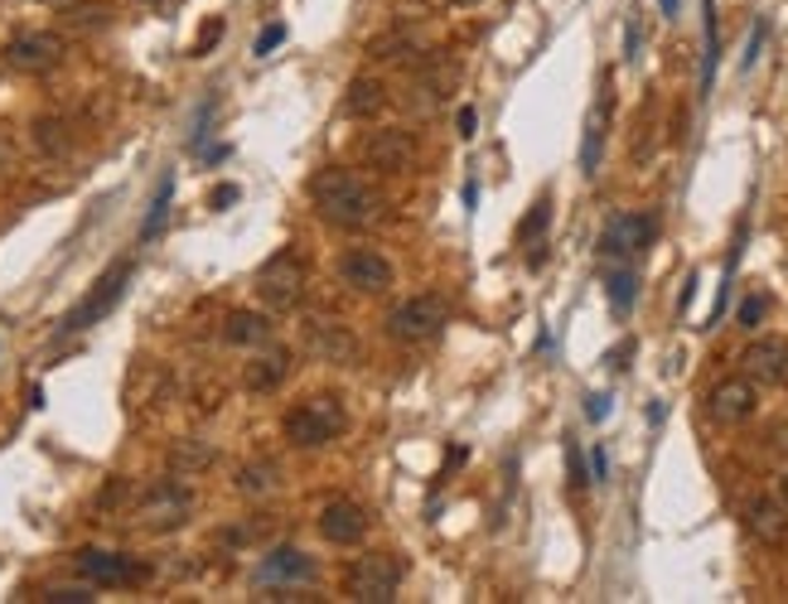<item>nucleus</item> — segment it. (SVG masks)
I'll return each mask as SVG.
<instances>
[{
    "mask_svg": "<svg viewBox=\"0 0 788 604\" xmlns=\"http://www.w3.org/2000/svg\"><path fill=\"white\" fill-rule=\"evenodd\" d=\"M310 198H315L319 218L334 223V227H368V223L382 218V194L372 190V184L358 180V174H349V170L315 174Z\"/></svg>",
    "mask_w": 788,
    "mask_h": 604,
    "instance_id": "nucleus-1",
    "label": "nucleus"
},
{
    "mask_svg": "<svg viewBox=\"0 0 788 604\" xmlns=\"http://www.w3.org/2000/svg\"><path fill=\"white\" fill-rule=\"evenodd\" d=\"M349 426V416H344V401L339 397H305L300 407L286 411V421H280V431L296 450H325L334 436Z\"/></svg>",
    "mask_w": 788,
    "mask_h": 604,
    "instance_id": "nucleus-2",
    "label": "nucleus"
},
{
    "mask_svg": "<svg viewBox=\"0 0 788 604\" xmlns=\"http://www.w3.org/2000/svg\"><path fill=\"white\" fill-rule=\"evenodd\" d=\"M446 325H450L446 295H411V300H402L392 315H387V334H392L397 344H407V348L440 339V329Z\"/></svg>",
    "mask_w": 788,
    "mask_h": 604,
    "instance_id": "nucleus-3",
    "label": "nucleus"
},
{
    "mask_svg": "<svg viewBox=\"0 0 788 604\" xmlns=\"http://www.w3.org/2000/svg\"><path fill=\"white\" fill-rule=\"evenodd\" d=\"M344 585H349V595H354L358 604H392L397 590H402V561H397L392 552L358 556Z\"/></svg>",
    "mask_w": 788,
    "mask_h": 604,
    "instance_id": "nucleus-4",
    "label": "nucleus"
},
{
    "mask_svg": "<svg viewBox=\"0 0 788 604\" xmlns=\"http://www.w3.org/2000/svg\"><path fill=\"white\" fill-rule=\"evenodd\" d=\"M257 290H262L266 310H276V315L296 310V305L305 300V262L290 247L276 252V257L257 272Z\"/></svg>",
    "mask_w": 788,
    "mask_h": 604,
    "instance_id": "nucleus-5",
    "label": "nucleus"
},
{
    "mask_svg": "<svg viewBox=\"0 0 788 604\" xmlns=\"http://www.w3.org/2000/svg\"><path fill=\"white\" fill-rule=\"evenodd\" d=\"M658 237V218L653 213H614L600 233V257L605 262H634L644 257Z\"/></svg>",
    "mask_w": 788,
    "mask_h": 604,
    "instance_id": "nucleus-6",
    "label": "nucleus"
},
{
    "mask_svg": "<svg viewBox=\"0 0 788 604\" xmlns=\"http://www.w3.org/2000/svg\"><path fill=\"white\" fill-rule=\"evenodd\" d=\"M78 575H83L88 585H102V590H116V585H141L151 566H141V561H131L122 552H98V546H88V552L73 556Z\"/></svg>",
    "mask_w": 788,
    "mask_h": 604,
    "instance_id": "nucleus-7",
    "label": "nucleus"
},
{
    "mask_svg": "<svg viewBox=\"0 0 788 604\" xmlns=\"http://www.w3.org/2000/svg\"><path fill=\"white\" fill-rule=\"evenodd\" d=\"M141 528H151V532H175L190 522L194 513V493L184 489V483H155L151 493L141 499Z\"/></svg>",
    "mask_w": 788,
    "mask_h": 604,
    "instance_id": "nucleus-8",
    "label": "nucleus"
},
{
    "mask_svg": "<svg viewBox=\"0 0 788 604\" xmlns=\"http://www.w3.org/2000/svg\"><path fill=\"white\" fill-rule=\"evenodd\" d=\"M339 280L349 290H358V295H382V290H392L397 272H392V262H387L378 247H349L339 257Z\"/></svg>",
    "mask_w": 788,
    "mask_h": 604,
    "instance_id": "nucleus-9",
    "label": "nucleus"
},
{
    "mask_svg": "<svg viewBox=\"0 0 788 604\" xmlns=\"http://www.w3.org/2000/svg\"><path fill=\"white\" fill-rule=\"evenodd\" d=\"M315 556L300 552V546H272L262 561H257V585L262 590H296V585H310L315 581Z\"/></svg>",
    "mask_w": 788,
    "mask_h": 604,
    "instance_id": "nucleus-10",
    "label": "nucleus"
},
{
    "mask_svg": "<svg viewBox=\"0 0 788 604\" xmlns=\"http://www.w3.org/2000/svg\"><path fill=\"white\" fill-rule=\"evenodd\" d=\"M126 280H131V262H112L106 266V276L98 280V286H92V295L83 305H78V310L63 319V334H78V329H88V325H98V319L112 310L116 300H122V290H126Z\"/></svg>",
    "mask_w": 788,
    "mask_h": 604,
    "instance_id": "nucleus-11",
    "label": "nucleus"
},
{
    "mask_svg": "<svg viewBox=\"0 0 788 604\" xmlns=\"http://www.w3.org/2000/svg\"><path fill=\"white\" fill-rule=\"evenodd\" d=\"M755 407H759V392H755L750 378H726V382H716L712 392H706V416H712L716 426L750 421Z\"/></svg>",
    "mask_w": 788,
    "mask_h": 604,
    "instance_id": "nucleus-12",
    "label": "nucleus"
},
{
    "mask_svg": "<svg viewBox=\"0 0 788 604\" xmlns=\"http://www.w3.org/2000/svg\"><path fill=\"white\" fill-rule=\"evenodd\" d=\"M59 59H63V39L53 30L20 34V39H10V49H6V63L16 73H49Z\"/></svg>",
    "mask_w": 788,
    "mask_h": 604,
    "instance_id": "nucleus-13",
    "label": "nucleus"
},
{
    "mask_svg": "<svg viewBox=\"0 0 788 604\" xmlns=\"http://www.w3.org/2000/svg\"><path fill=\"white\" fill-rule=\"evenodd\" d=\"M740 368L750 382L765 387H788V339H755L740 354Z\"/></svg>",
    "mask_w": 788,
    "mask_h": 604,
    "instance_id": "nucleus-14",
    "label": "nucleus"
},
{
    "mask_svg": "<svg viewBox=\"0 0 788 604\" xmlns=\"http://www.w3.org/2000/svg\"><path fill=\"white\" fill-rule=\"evenodd\" d=\"M368 532V513L354 499H329L319 508V536L334 546H358Z\"/></svg>",
    "mask_w": 788,
    "mask_h": 604,
    "instance_id": "nucleus-15",
    "label": "nucleus"
},
{
    "mask_svg": "<svg viewBox=\"0 0 788 604\" xmlns=\"http://www.w3.org/2000/svg\"><path fill=\"white\" fill-rule=\"evenodd\" d=\"M745 528L759 546H788V503L774 493H759L745 503Z\"/></svg>",
    "mask_w": 788,
    "mask_h": 604,
    "instance_id": "nucleus-16",
    "label": "nucleus"
},
{
    "mask_svg": "<svg viewBox=\"0 0 788 604\" xmlns=\"http://www.w3.org/2000/svg\"><path fill=\"white\" fill-rule=\"evenodd\" d=\"M305 344H310V354L315 358H325V362H349L358 354V344H354V334L339 325V319H315L310 329H305Z\"/></svg>",
    "mask_w": 788,
    "mask_h": 604,
    "instance_id": "nucleus-17",
    "label": "nucleus"
},
{
    "mask_svg": "<svg viewBox=\"0 0 788 604\" xmlns=\"http://www.w3.org/2000/svg\"><path fill=\"white\" fill-rule=\"evenodd\" d=\"M605 136H610V92L600 88V98L585 116V136H581V170L600 174V155H605Z\"/></svg>",
    "mask_w": 788,
    "mask_h": 604,
    "instance_id": "nucleus-18",
    "label": "nucleus"
},
{
    "mask_svg": "<svg viewBox=\"0 0 788 604\" xmlns=\"http://www.w3.org/2000/svg\"><path fill=\"white\" fill-rule=\"evenodd\" d=\"M364 155L372 160V170L397 174L411 160V136H407V131H372L368 145H364Z\"/></svg>",
    "mask_w": 788,
    "mask_h": 604,
    "instance_id": "nucleus-19",
    "label": "nucleus"
},
{
    "mask_svg": "<svg viewBox=\"0 0 788 604\" xmlns=\"http://www.w3.org/2000/svg\"><path fill=\"white\" fill-rule=\"evenodd\" d=\"M286 372H290V354H286V348H266V354H257V358L247 362L243 387H247V392H272V387L286 382Z\"/></svg>",
    "mask_w": 788,
    "mask_h": 604,
    "instance_id": "nucleus-20",
    "label": "nucleus"
},
{
    "mask_svg": "<svg viewBox=\"0 0 788 604\" xmlns=\"http://www.w3.org/2000/svg\"><path fill=\"white\" fill-rule=\"evenodd\" d=\"M223 339L237 344V348H257L272 339V319L257 315V310H233L228 325H223Z\"/></svg>",
    "mask_w": 788,
    "mask_h": 604,
    "instance_id": "nucleus-21",
    "label": "nucleus"
},
{
    "mask_svg": "<svg viewBox=\"0 0 788 604\" xmlns=\"http://www.w3.org/2000/svg\"><path fill=\"white\" fill-rule=\"evenodd\" d=\"M546 227H552V198H538V204H532V213L523 218V227H518V242H523V247H532V266H542V257H546Z\"/></svg>",
    "mask_w": 788,
    "mask_h": 604,
    "instance_id": "nucleus-22",
    "label": "nucleus"
},
{
    "mask_svg": "<svg viewBox=\"0 0 788 604\" xmlns=\"http://www.w3.org/2000/svg\"><path fill=\"white\" fill-rule=\"evenodd\" d=\"M382 102H387V88L378 83V78H354L349 83V98H344V116H372V112H382Z\"/></svg>",
    "mask_w": 788,
    "mask_h": 604,
    "instance_id": "nucleus-23",
    "label": "nucleus"
},
{
    "mask_svg": "<svg viewBox=\"0 0 788 604\" xmlns=\"http://www.w3.org/2000/svg\"><path fill=\"white\" fill-rule=\"evenodd\" d=\"M702 92H712V78H716V59H720V34H716V0L702 6Z\"/></svg>",
    "mask_w": 788,
    "mask_h": 604,
    "instance_id": "nucleus-24",
    "label": "nucleus"
},
{
    "mask_svg": "<svg viewBox=\"0 0 788 604\" xmlns=\"http://www.w3.org/2000/svg\"><path fill=\"white\" fill-rule=\"evenodd\" d=\"M605 290H610V305H614V310L630 315V310H634V295H638L634 266H630V262H614V272L605 276Z\"/></svg>",
    "mask_w": 788,
    "mask_h": 604,
    "instance_id": "nucleus-25",
    "label": "nucleus"
},
{
    "mask_svg": "<svg viewBox=\"0 0 788 604\" xmlns=\"http://www.w3.org/2000/svg\"><path fill=\"white\" fill-rule=\"evenodd\" d=\"M280 469L272 460H257V464H243L237 469V493H247V499H266V493L276 489Z\"/></svg>",
    "mask_w": 788,
    "mask_h": 604,
    "instance_id": "nucleus-26",
    "label": "nucleus"
},
{
    "mask_svg": "<svg viewBox=\"0 0 788 604\" xmlns=\"http://www.w3.org/2000/svg\"><path fill=\"white\" fill-rule=\"evenodd\" d=\"M170 198H175V174H165V180H160L155 204H151V213H145V223H141V242L160 237V227H165V218H170Z\"/></svg>",
    "mask_w": 788,
    "mask_h": 604,
    "instance_id": "nucleus-27",
    "label": "nucleus"
},
{
    "mask_svg": "<svg viewBox=\"0 0 788 604\" xmlns=\"http://www.w3.org/2000/svg\"><path fill=\"white\" fill-rule=\"evenodd\" d=\"M106 16H112V10L92 0V6H69L63 10V24H73V30H98V24H106Z\"/></svg>",
    "mask_w": 788,
    "mask_h": 604,
    "instance_id": "nucleus-28",
    "label": "nucleus"
},
{
    "mask_svg": "<svg viewBox=\"0 0 788 604\" xmlns=\"http://www.w3.org/2000/svg\"><path fill=\"white\" fill-rule=\"evenodd\" d=\"M566 464H571V489L585 493V483H591V469H585L581 450H576V440H566Z\"/></svg>",
    "mask_w": 788,
    "mask_h": 604,
    "instance_id": "nucleus-29",
    "label": "nucleus"
},
{
    "mask_svg": "<svg viewBox=\"0 0 788 604\" xmlns=\"http://www.w3.org/2000/svg\"><path fill=\"white\" fill-rule=\"evenodd\" d=\"M765 310H769V295H750V300L740 305V329H759V319H765Z\"/></svg>",
    "mask_w": 788,
    "mask_h": 604,
    "instance_id": "nucleus-30",
    "label": "nucleus"
},
{
    "mask_svg": "<svg viewBox=\"0 0 788 604\" xmlns=\"http://www.w3.org/2000/svg\"><path fill=\"white\" fill-rule=\"evenodd\" d=\"M280 44H286V24H266V30L257 34V44H252V53H257V59H266V53L280 49Z\"/></svg>",
    "mask_w": 788,
    "mask_h": 604,
    "instance_id": "nucleus-31",
    "label": "nucleus"
},
{
    "mask_svg": "<svg viewBox=\"0 0 788 604\" xmlns=\"http://www.w3.org/2000/svg\"><path fill=\"white\" fill-rule=\"evenodd\" d=\"M765 34H769V24H765V20H759V24H755V30H750V44H745V59H740V69H745V73H750V69H755V59H759V49H765Z\"/></svg>",
    "mask_w": 788,
    "mask_h": 604,
    "instance_id": "nucleus-32",
    "label": "nucleus"
},
{
    "mask_svg": "<svg viewBox=\"0 0 788 604\" xmlns=\"http://www.w3.org/2000/svg\"><path fill=\"white\" fill-rule=\"evenodd\" d=\"M49 604H92V590H49Z\"/></svg>",
    "mask_w": 788,
    "mask_h": 604,
    "instance_id": "nucleus-33",
    "label": "nucleus"
},
{
    "mask_svg": "<svg viewBox=\"0 0 788 604\" xmlns=\"http://www.w3.org/2000/svg\"><path fill=\"white\" fill-rule=\"evenodd\" d=\"M610 479V454H605V446H595L591 450V483H605Z\"/></svg>",
    "mask_w": 788,
    "mask_h": 604,
    "instance_id": "nucleus-34",
    "label": "nucleus"
},
{
    "mask_svg": "<svg viewBox=\"0 0 788 604\" xmlns=\"http://www.w3.org/2000/svg\"><path fill=\"white\" fill-rule=\"evenodd\" d=\"M218 39H223V20H208L204 34H198V44H194V53H208L213 44H218Z\"/></svg>",
    "mask_w": 788,
    "mask_h": 604,
    "instance_id": "nucleus-35",
    "label": "nucleus"
},
{
    "mask_svg": "<svg viewBox=\"0 0 788 604\" xmlns=\"http://www.w3.org/2000/svg\"><path fill=\"white\" fill-rule=\"evenodd\" d=\"M456 126H460V136H464V141H474V126H479L474 106H460V112H456Z\"/></svg>",
    "mask_w": 788,
    "mask_h": 604,
    "instance_id": "nucleus-36",
    "label": "nucleus"
},
{
    "mask_svg": "<svg viewBox=\"0 0 788 604\" xmlns=\"http://www.w3.org/2000/svg\"><path fill=\"white\" fill-rule=\"evenodd\" d=\"M585 416H591V421H605V416H610V397L605 392L585 397Z\"/></svg>",
    "mask_w": 788,
    "mask_h": 604,
    "instance_id": "nucleus-37",
    "label": "nucleus"
},
{
    "mask_svg": "<svg viewBox=\"0 0 788 604\" xmlns=\"http://www.w3.org/2000/svg\"><path fill=\"white\" fill-rule=\"evenodd\" d=\"M624 59H638V20H630V34H624Z\"/></svg>",
    "mask_w": 788,
    "mask_h": 604,
    "instance_id": "nucleus-38",
    "label": "nucleus"
},
{
    "mask_svg": "<svg viewBox=\"0 0 788 604\" xmlns=\"http://www.w3.org/2000/svg\"><path fill=\"white\" fill-rule=\"evenodd\" d=\"M228 204H237V190H233V184H223V190H213V208H228Z\"/></svg>",
    "mask_w": 788,
    "mask_h": 604,
    "instance_id": "nucleus-39",
    "label": "nucleus"
},
{
    "mask_svg": "<svg viewBox=\"0 0 788 604\" xmlns=\"http://www.w3.org/2000/svg\"><path fill=\"white\" fill-rule=\"evenodd\" d=\"M658 6H663V16H667V20L677 16V0H658Z\"/></svg>",
    "mask_w": 788,
    "mask_h": 604,
    "instance_id": "nucleus-40",
    "label": "nucleus"
},
{
    "mask_svg": "<svg viewBox=\"0 0 788 604\" xmlns=\"http://www.w3.org/2000/svg\"><path fill=\"white\" fill-rule=\"evenodd\" d=\"M779 493H784V503H788V474H784V483H779Z\"/></svg>",
    "mask_w": 788,
    "mask_h": 604,
    "instance_id": "nucleus-41",
    "label": "nucleus"
},
{
    "mask_svg": "<svg viewBox=\"0 0 788 604\" xmlns=\"http://www.w3.org/2000/svg\"><path fill=\"white\" fill-rule=\"evenodd\" d=\"M450 6H479V0H450Z\"/></svg>",
    "mask_w": 788,
    "mask_h": 604,
    "instance_id": "nucleus-42",
    "label": "nucleus"
},
{
    "mask_svg": "<svg viewBox=\"0 0 788 604\" xmlns=\"http://www.w3.org/2000/svg\"><path fill=\"white\" fill-rule=\"evenodd\" d=\"M145 6H155V0H145Z\"/></svg>",
    "mask_w": 788,
    "mask_h": 604,
    "instance_id": "nucleus-43",
    "label": "nucleus"
}]
</instances>
